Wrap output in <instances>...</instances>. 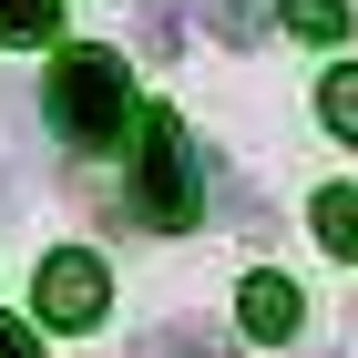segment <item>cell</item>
I'll return each mask as SVG.
<instances>
[{
    "label": "cell",
    "instance_id": "obj_1",
    "mask_svg": "<svg viewBox=\"0 0 358 358\" xmlns=\"http://www.w3.org/2000/svg\"><path fill=\"white\" fill-rule=\"evenodd\" d=\"M41 103H52V134H62V143H83V154L123 143V123H134L123 52H62V62H52V83H41Z\"/></svg>",
    "mask_w": 358,
    "mask_h": 358
},
{
    "label": "cell",
    "instance_id": "obj_2",
    "mask_svg": "<svg viewBox=\"0 0 358 358\" xmlns=\"http://www.w3.org/2000/svg\"><path fill=\"white\" fill-rule=\"evenodd\" d=\"M134 205H143L154 225H164V236H174V225H194V215H205V174H194V143L174 134V123H143V164H134Z\"/></svg>",
    "mask_w": 358,
    "mask_h": 358
},
{
    "label": "cell",
    "instance_id": "obj_3",
    "mask_svg": "<svg viewBox=\"0 0 358 358\" xmlns=\"http://www.w3.org/2000/svg\"><path fill=\"white\" fill-rule=\"evenodd\" d=\"M103 307H113V276H103L92 246H62L52 266H41V328H92Z\"/></svg>",
    "mask_w": 358,
    "mask_h": 358
},
{
    "label": "cell",
    "instance_id": "obj_4",
    "mask_svg": "<svg viewBox=\"0 0 358 358\" xmlns=\"http://www.w3.org/2000/svg\"><path fill=\"white\" fill-rule=\"evenodd\" d=\"M185 21L205 31V41H225V52H256V41H266V0H185Z\"/></svg>",
    "mask_w": 358,
    "mask_h": 358
},
{
    "label": "cell",
    "instance_id": "obj_5",
    "mask_svg": "<svg viewBox=\"0 0 358 358\" xmlns=\"http://www.w3.org/2000/svg\"><path fill=\"white\" fill-rule=\"evenodd\" d=\"M236 317H246V338H297V287L287 276H246V297H236Z\"/></svg>",
    "mask_w": 358,
    "mask_h": 358
},
{
    "label": "cell",
    "instance_id": "obj_6",
    "mask_svg": "<svg viewBox=\"0 0 358 358\" xmlns=\"http://www.w3.org/2000/svg\"><path fill=\"white\" fill-rule=\"evenodd\" d=\"M317 236L358 266V185H328V194H317Z\"/></svg>",
    "mask_w": 358,
    "mask_h": 358
},
{
    "label": "cell",
    "instance_id": "obj_7",
    "mask_svg": "<svg viewBox=\"0 0 358 358\" xmlns=\"http://www.w3.org/2000/svg\"><path fill=\"white\" fill-rule=\"evenodd\" d=\"M317 113H328V134H338V143H358V62H338L328 83H317Z\"/></svg>",
    "mask_w": 358,
    "mask_h": 358
},
{
    "label": "cell",
    "instance_id": "obj_8",
    "mask_svg": "<svg viewBox=\"0 0 358 358\" xmlns=\"http://www.w3.org/2000/svg\"><path fill=\"white\" fill-rule=\"evenodd\" d=\"M134 41H143V52H154V62H174V52H185V0H143V21H134Z\"/></svg>",
    "mask_w": 358,
    "mask_h": 358
},
{
    "label": "cell",
    "instance_id": "obj_9",
    "mask_svg": "<svg viewBox=\"0 0 358 358\" xmlns=\"http://www.w3.org/2000/svg\"><path fill=\"white\" fill-rule=\"evenodd\" d=\"M276 21L297 31V41H338V31H348V0H287Z\"/></svg>",
    "mask_w": 358,
    "mask_h": 358
},
{
    "label": "cell",
    "instance_id": "obj_10",
    "mask_svg": "<svg viewBox=\"0 0 358 358\" xmlns=\"http://www.w3.org/2000/svg\"><path fill=\"white\" fill-rule=\"evenodd\" d=\"M62 0H0V41H52Z\"/></svg>",
    "mask_w": 358,
    "mask_h": 358
},
{
    "label": "cell",
    "instance_id": "obj_11",
    "mask_svg": "<svg viewBox=\"0 0 358 358\" xmlns=\"http://www.w3.org/2000/svg\"><path fill=\"white\" fill-rule=\"evenodd\" d=\"M134 358H215V338H205V328H143Z\"/></svg>",
    "mask_w": 358,
    "mask_h": 358
},
{
    "label": "cell",
    "instance_id": "obj_12",
    "mask_svg": "<svg viewBox=\"0 0 358 358\" xmlns=\"http://www.w3.org/2000/svg\"><path fill=\"white\" fill-rule=\"evenodd\" d=\"M0 358H41V338H31V328H10V317H0Z\"/></svg>",
    "mask_w": 358,
    "mask_h": 358
},
{
    "label": "cell",
    "instance_id": "obj_13",
    "mask_svg": "<svg viewBox=\"0 0 358 358\" xmlns=\"http://www.w3.org/2000/svg\"><path fill=\"white\" fill-rule=\"evenodd\" d=\"M0 205H10V185H0Z\"/></svg>",
    "mask_w": 358,
    "mask_h": 358
}]
</instances>
